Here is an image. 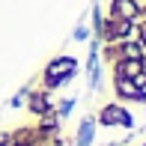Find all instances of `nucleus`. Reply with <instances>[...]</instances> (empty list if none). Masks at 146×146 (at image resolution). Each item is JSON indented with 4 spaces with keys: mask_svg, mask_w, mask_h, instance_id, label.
<instances>
[{
    "mask_svg": "<svg viewBox=\"0 0 146 146\" xmlns=\"http://www.w3.org/2000/svg\"><path fill=\"white\" fill-rule=\"evenodd\" d=\"M75 72V60L72 57H60V60H54V63L48 66V84L51 87H57V84H63L66 78Z\"/></svg>",
    "mask_w": 146,
    "mask_h": 146,
    "instance_id": "f257e3e1",
    "label": "nucleus"
},
{
    "mask_svg": "<svg viewBox=\"0 0 146 146\" xmlns=\"http://www.w3.org/2000/svg\"><path fill=\"white\" fill-rule=\"evenodd\" d=\"M102 122H104V125H131V116L125 113L122 108L110 104V108H104V110H102Z\"/></svg>",
    "mask_w": 146,
    "mask_h": 146,
    "instance_id": "f03ea898",
    "label": "nucleus"
},
{
    "mask_svg": "<svg viewBox=\"0 0 146 146\" xmlns=\"http://www.w3.org/2000/svg\"><path fill=\"white\" fill-rule=\"evenodd\" d=\"M116 90H119V96L143 98V96H140V90H137V84H134V81H128V78H122V75H119V81H116Z\"/></svg>",
    "mask_w": 146,
    "mask_h": 146,
    "instance_id": "7ed1b4c3",
    "label": "nucleus"
},
{
    "mask_svg": "<svg viewBox=\"0 0 146 146\" xmlns=\"http://www.w3.org/2000/svg\"><path fill=\"white\" fill-rule=\"evenodd\" d=\"M90 140H92V119H84L81 134H78V146H90Z\"/></svg>",
    "mask_w": 146,
    "mask_h": 146,
    "instance_id": "20e7f679",
    "label": "nucleus"
},
{
    "mask_svg": "<svg viewBox=\"0 0 146 146\" xmlns=\"http://www.w3.org/2000/svg\"><path fill=\"white\" fill-rule=\"evenodd\" d=\"M122 72L128 78H140V63H137V60H128V63L122 66Z\"/></svg>",
    "mask_w": 146,
    "mask_h": 146,
    "instance_id": "39448f33",
    "label": "nucleus"
},
{
    "mask_svg": "<svg viewBox=\"0 0 146 146\" xmlns=\"http://www.w3.org/2000/svg\"><path fill=\"white\" fill-rule=\"evenodd\" d=\"M125 57L137 60V57H140V48H137V45H128V48H125Z\"/></svg>",
    "mask_w": 146,
    "mask_h": 146,
    "instance_id": "423d86ee",
    "label": "nucleus"
},
{
    "mask_svg": "<svg viewBox=\"0 0 146 146\" xmlns=\"http://www.w3.org/2000/svg\"><path fill=\"white\" fill-rule=\"evenodd\" d=\"M33 110H45V98H39V96L33 98Z\"/></svg>",
    "mask_w": 146,
    "mask_h": 146,
    "instance_id": "0eeeda50",
    "label": "nucleus"
},
{
    "mask_svg": "<svg viewBox=\"0 0 146 146\" xmlns=\"http://www.w3.org/2000/svg\"><path fill=\"white\" fill-rule=\"evenodd\" d=\"M143 42H146V30H143Z\"/></svg>",
    "mask_w": 146,
    "mask_h": 146,
    "instance_id": "6e6552de",
    "label": "nucleus"
}]
</instances>
